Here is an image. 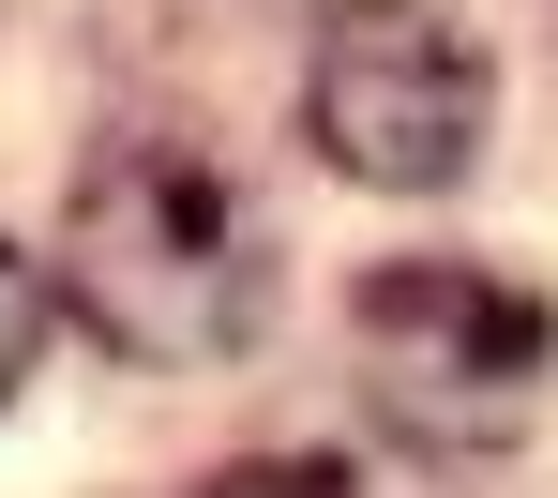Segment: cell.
Segmentation results:
<instances>
[{
    "instance_id": "obj_1",
    "label": "cell",
    "mask_w": 558,
    "mask_h": 498,
    "mask_svg": "<svg viewBox=\"0 0 558 498\" xmlns=\"http://www.w3.org/2000/svg\"><path fill=\"white\" fill-rule=\"evenodd\" d=\"M61 302L121 363H227L272 302V227L196 136H106L61 197Z\"/></svg>"
},
{
    "instance_id": "obj_2",
    "label": "cell",
    "mask_w": 558,
    "mask_h": 498,
    "mask_svg": "<svg viewBox=\"0 0 558 498\" xmlns=\"http://www.w3.org/2000/svg\"><path fill=\"white\" fill-rule=\"evenodd\" d=\"M348 332H363L377 423H408L423 453H498L529 423V393H544V348H558L544 288H513L483 257H392V272H363Z\"/></svg>"
},
{
    "instance_id": "obj_3",
    "label": "cell",
    "mask_w": 558,
    "mask_h": 498,
    "mask_svg": "<svg viewBox=\"0 0 558 498\" xmlns=\"http://www.w3.org/2000/svg\"><path fill=\"white\" fill-rule=\"evenodd\" d=\"M302 136L377 197H453L483 151V46L438 0H332L302 61Z\"/></svg>"
},
{
    "instance_id": "obj_4",
    "label": "cell",
    "mask_w": 558,
    "mask_h": 498,
    "mask_svg": "<svg viewBox=\"0 0 558 498\" xmlns=\"http://www.w3.org/2000/svg\"><path fill=\"white\" fill-rule=\"evenodd\" d=\"M46 302H61V272H31V257L0 242V393H15V378L46 363Z\"/></svg>"
},
{
    "instance_id": "obj_5",
    "label": "cell",
    "mask_w": 558,
    "mask_h": 498,
    "mask_svg": "<svg viewBox=\"0 0 558 498\" xmlns=\"http://www.w3.org/2000/svg\"><path fill=\"white\" fill-rule=\"evenodd\" d=\"M196 498H348V469L332 453H242V469H211Z\"/></svg>"
}]
</instances>
